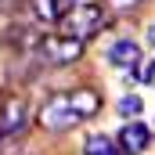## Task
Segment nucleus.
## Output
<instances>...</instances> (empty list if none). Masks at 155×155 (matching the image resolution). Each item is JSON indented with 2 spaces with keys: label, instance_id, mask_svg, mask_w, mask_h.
Wrapping results in <instances>:
<instances>
[{
  "label": "nucleus",
  "instance_id": "nucleus-1",
  "mask_svg": "<svg viewBox=\"0 0 155 155\" xmlns=\"http://www.w3.org/2000/svg\"><path fill=\"white\" fill-rule=\"evenodd\" d=\"M58 25H61L65 36L87 43V40H94L97 33H105V25H108V11H105L101 0H76V4H69V11H61Z\"/></svg>",
  "mask_w": 155,
  "mask_h": 155
},
{
  "label": "nucleus",
  "instance_id": "nucleus-2",
  "mask_svg": "<svg viewBox=\"0 0 155 155\" xmlns=\"http://www.w3.org/2000/svg\"><path fill=\"white\" fill-rule=\"evenodd\" d=\"M40 123H43V130L61 134V130H72V126H79L83 119H79V116H76V108L69 105V94H54L51 101H43V108H40Z\"/></svg>",
  "mask_w": 155,
  "mask_h": 155
},
{
  "label": "nucleus",
  "instance_id": "nucleus-3",
  "mask_svg": "<svg viewBox=\"0 0 155 155\" xmlns=\"http://www.w3.org/2000/svg\"><path fill=\"white\" fill-rule=\"evenodd\" d=\"M79 54H83V43L72 36H47L40 40V58L43 61H51V65H69V61H76Z\"/></svg>",
  "mask_w": 155,
  "mask_h": 155
},
{
  "label": "nucleus",
  "instance_id": "nucleus-4",
  "mask_svg": "<svg viewBox=\"0 0 155 155\" xmlns=\"http://www.w3.org/2000/svg\"><path fill=\"white\" fill-rule=\"evenodd\" d=\"M148 144H152V130H148L144 123L130 119V123L119 130V152H126V155H141Z\"/></svg>",
  "mask_w": 155,
  "mask_h": 155
},
{
  "label": "nucleus",
  "instance_id": "nucleus-5",
  "mask_svg": "<svg viewBox=\"0 0 155 155\" xmlns=\"http://www.w3.org/2000/svg\"><path fill=\"white\" fill-rule=\"evenodd\" d=\"M108 61L123 69V72H134L137 65H141V43H134V40H116L112 43V51H108Z\"/></svg>",
  "mask_w": 155,
  "mask_h": 155
},
{
  "label": "nucleus",
  "instance_id": "nucleus-6",
  "mask_svg": "<svg viewBox=\"0 0 155 155\" xmlns=\"http://www.w3.org/2000/svg\"><path fill=\"white\" fill-rule=\"evenodd\" d=\"M69 105L76 108L79 119H90V116H97V112H101V94L83 87V90H72V94H69Z\"/></svg>",
  "mask_w": 155,
  "mask_h": 155
},
{
  "label": "nucleus",
  "instance_id": "nucleus-7",
  "mask_svg": "<svg viewBox=\"0 0 155 155\" xmlns=\"http://www.w3.org/2000/svg\"><path fill=\"white\" fill-rule=\"evenodd\" d=\"M29 15L36 25H54L61 18V4L58 0H29Z\"/></svg>",
  "mask_w": 155,
  "mask_h": 155
},
{
  "label": "nucleus",
  "instance_id": "nucleus-8",
  "mask_svg": "<svg viewBox=\"0 0 155 155\" xmlns=\"http://www.w3.org/2000/svg\"><path fill=\"white\" fill-rule=\"evenodd\" d=\"M83 155H123L119 152V144L112 137H105V134H90L87 141H83Z\"/></svg>",
  "mask_w": 155,
  "mask_h": 155
},
{
  "label": "nucleus",
  "instance_id": "nucleus-9",
  "mask_svg": "<svg viewBox=\"0 0 155 155\" xmlns=\"http://www.w3.org/2000/svg\"><path fill=\"white\" fill-rule=\"evenodd\" d=\"M141 108H144V101H141L137 94H126V97L119 101V116H123V119H137Z\"/></svg>",
  "mask_w": 155,
  "mask_h": 155
},
{
  "label": "nucleus",
  "instance_id": "nucleus-10",
  "mask_svg": "<svg viewBox=\"0 0 155 155\" xmlns=\"http://www.w3.org/2000/svg\"><path fill=\"white\" fill-rule=\"evenodd\" d=\"M105 4H108L112 11H134V7H137V4H144V0H105Z\"/></svg>",
  "mask_w": 155,
  "mask_h": 155
},
{
  "label": "nucleus",
  "instance_id": "nucleus-11",
  "mask_svg": "<svg viewBox=\"0 0 155 155\" xmlns=\"http://www.w3.org/2000/svg\"><path fill=\"white\" fill-rule=\"evenodd\" d=\"M141 79H144L148 87H155V61H152V65H148V69H144V76H141Z\"/></svg>",
  "mask_w": 155,
  "mask_h": 155
},
{
  "label": "nucleus",
  "instance_id": "nucleus-12",
  "mask_svg": "<svg viewBox=\"0 0 155 155\" xmlns=\"http://www.w3.org/2000/svg\"><path fill=\"white\" fill-rule=\"evenodd\" d=\"M15 4H18V0H0V15H11V11H15Z\"/></svg>",
  "mask_w": 155,
  "mask_h": 155
},
{
  "label": "nucleus",
  "instance_id": "nucleus-13",
  "mask_svg": "<svg viewBox=\"0 0 155 155\" xmlns=\"http://www.w3.org/2000/svg\"><path fill=\"white\" fill-rule=\"evenodd\" d=\"M148 40H152V43H155V22H152V25H148Z\"/></svg>",
  "mask_w": 155,
  "mask_h": 155
}]
</instances>
